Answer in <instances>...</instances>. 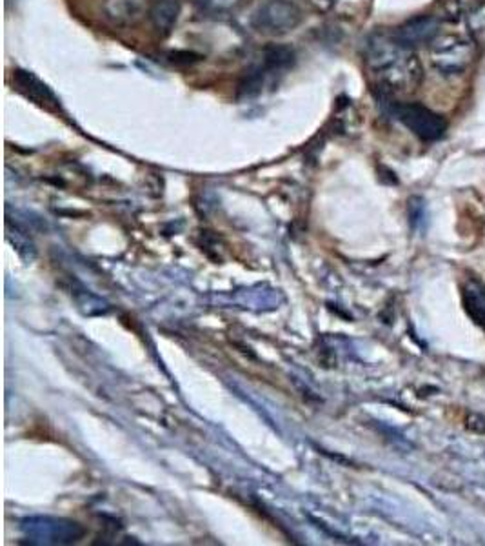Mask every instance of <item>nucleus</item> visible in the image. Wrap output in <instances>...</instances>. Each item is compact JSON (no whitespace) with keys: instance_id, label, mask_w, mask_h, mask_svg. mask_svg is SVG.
I'll list each match as a JSON object with an SVG mask.
<instances>
[{"instance_id":"1a4fd4ad","label":"nucleus","mask_w":485,"mask_h":546,"mask_svg":"<svg viewBox=\"0 0 485 546\" xmlns=\"http://www.w3.org/2000/svg\"><path fill=\"white\" fill-rule=\"evenodd\" d=\"M180 0H153L150 4V21L155 32L162 36H167L176 26L180 15Z\"/></svg>"},{"instance_id":"9b49d317","label":"nucleus","mask_w":485,"mask_h":546,"mask_svg":"<svg viewBox=\"0 0 485 546\" xmlns=\"http://www.w3.org/2000/svg\"><path fill=\"white\" fill-rule=\"evenodd\" d=\"M467 19V32L478 38H485V2L475 5L473 10L465 15Z\"/></svg>"},{"instance_id":"7ed1b4c3","label":"nucleus","mask_w":485,"mask_h":546,"mask_svg":"<svg viewBox=\"0 0 485 546\" xmlns=\"http://www.w3.org/2000/svg\"><path fill=\"white\" fill-rule=\"evenodd\" d=\"M294 64V52L285 46H269L263 49L262 58L244 75L238 93L240 97H257L274 84Z\"/></svg>"},{"instance_id":"6e6552de","label":"nucleus","mask_w":485,"mask_h":546,"mask_svg":"<svg viewBox=\"0 0 485 546\" xmlns=\"http://www.w3.org/2000/svg\"><path fill=\"white\" fill-rule=\"evenodd\" d=\"M104 13L119 26H133L145 13H150V8L145 0H106Z\"/></svg>"},{"instance_id":"0eeeda50","label":"nucleus","mask_w":485,"mask_h":546,"mask_svg":"<svg viewBox=\"0 0 485 546\" xmlns=\"http://www.w3.org/2000/svg\"><path fill=\"white\" fill-rule=\"evenodd\" d=\"M13 82H15L16 89L26 95L27 99L33 100V102H38L40 106H46V108L51 109L60 108L57 95L53 93L51 89L47 88L35 73L26 71V69H15L13 71Z\"/></svg>"},{"instance_id":"39448f33","label":"nucleus","mask_w":485,"mask_h":546,"mask_svg":"<svg viewBox=\"0 0 485 546\" xmlns=\"http://www.w3.org/2000/svg\"><path fill=\"white\" fill-rule=\"evenodd\" d=\"M389 109L398 122H402L422 141L434 142L445 135L447 122L444 117L418 102H391Z\"/></svg>"},{"instance_id":"f257e3e1","label":"nucleus","mask_w":485,"mask_h":546,"mask_svg":"<svg viewBox=\"0 0 485 546\" xmlns=\"http://www.w3.org/2000/svg\"><path fill=\"white\" fill-rule=\"evenodd\" d=\"M366 64L378 86L391 93H414L422 86L423 68L418 55L392 35L377 33L367 38Z\"/></svg>"},{"instance_id":"f8f14e48","label":"nucleus","mask_w":485,"mask_h":546,"mask_svg":"<svg viewBox=\"0 0 485 546\" xmlns=\"http://www.w3.org/2000/svg\"><path fill=\"white\" fill-rule=\"evenodd\" d=\"M193 2L209 13H226V11L235 10L242 0H193Z\"/></svg>"},{"instance_id":"423d86ee","label":"nucleus","mask_w":485,"mask_h":546,"mask_svg":"<svg viewBox=\"0 0 485 546\" xmlns=\"http://www.w3.org/2000/svg\"><path fill=\"white\" fill-rule=\"evenodd\" d=\"M440 33V21L436 16L420 15L414 16L411 21L403 22L402 26L397 27L392 36L400 44L407 47H418L423 44H431Z\"/></svg>"},{"instance_id":"20e7f679","label":"nucleus","mask_w":485,"mask_h":546,"mask_svg":"<svg viewBox=\"0 0 485 546\" xmlns=\"http://www.w3.org/2000/svg\"><path fill=\"white\" fill-rule=\"evenodd\" d=\"M302 22V11L291 0H268L251 16V27L260 35L284 36Z\"/></svg>"},{"instance_id":"f03ea898","label":"nucleus","mask_w":485,"mask_h":546,"mask_svg":"<svg viewBox=\"0 0 485 546\" xmlns=\"http://www.w3.org/2000/svg\"><path fill=\"white\" fill-rule=\"evenodd\" d=\"M478 44L469 32H440L429 44L433 68L444 77H458L475 62Z\"/></svg>"},{"instance_id":"9d476101","label":"nucleus","mask_w":485,"mask_h":546,"mask_svg":"<svg viewBox=\"0 0 485 546\" xmlns=\"http://www.w3.org/2000/svg\"><path fill=\"white\" fill-rule=\"evenodd\" d=\"M464 304L471 319L475 321L482 330H485V286L478 279H467L464 291Z\"/></svg>"}]
</instances>
